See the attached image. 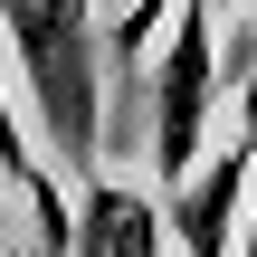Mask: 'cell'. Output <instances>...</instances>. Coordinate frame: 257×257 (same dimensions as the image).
<instances>
[{"label": "cell", "instance_id": "8992f818", "mask_svg": "<svg viewBox=\"0 0 257 257\" xmlns=\"http://www.w3.org/2000/svg\"><path fill=\"white\" fill-rule=\"evenodd\" d=\"M172 10H181V0H124V10H114V29H105L114 67H124V57H143V48H153V19H172Z\"/></svg>", "mask_w": 257, "mask_h": 257}, {"label": "cell", "instance_id": "277c9868", "mask_svg": "<svg viewBox=\"0 0 257 257\" xmlns=\"http://www.w3.org/2000/svg\"><path fill=\"white\" fill-rule=\"evenodd\" d=\"M0 181H10V200L29 210L38 257H76V210H67V181L48 172V153H38V134H29V105H19V76H10V67H0Z\"/></svg>", "mask_w": 257, "mask_h": 257}, {"label": "cell", "instance_id": "7a4b0ae2", "mask_svg": "<svg viewBox=\"0 0 257 257\" xmlns=\"http://www.w3.org/2000/svg\"><path fill=\"white\" fill-rule=\"evenodd\" d=\"M229 67H219V10L210 0H181L172 10V38L153 57V181L181 191L200 172V134H210V105H219Z\"/></svg>", "mask_w": 257, "mask_h": 257}, {"label": "cell", "instance_id": "6da1fadb", "mask_svg": "<svg viewBox=\"0 0 257 257\" xmlns=\"http://www.w3.org/2000/svg\"><path fill=\"white\" fill-rule=\"evenodd\" d=\"M0 38L19 67V105L29 134L48 153V172L95 181L105 153V38H95V0H0Z\"/></svg>", "mask_w": 257, "mask_h": 257}, {"label": "cell", "instance_id": "5b68a950", "mask_svg": "<svg viewBox=\"0 0 257 257\" xmlns=\"http://www.w3.org/2000/svg\"><path fill=\"white\" fill-rule=\"evenodd\" d=\"M76 257H172V229L153 210V191L134 181H76Z\"/></svg>", "mask_w": 257, "mask_h": 257}, {"label": "cell", "instance_id": "ba28073f", "mask_svg": "<svg viewBox=\"0 0 257 257\" xmlns=\"http://www.w3.org/2000/svg\"><path fill=\"white\" fill-rule=\"evenodd\" d=\"M238 257H257V191H248V219H238Z\"/></svg>", "mask_w": 257, "mask_h": 257}, {"label": "cell", "instance_id": "52a82bcc", "mask_svg": "<svg viewBox=\"0 0 257 257\" xmlns=\"http://www.w3.org/2000/svg\"><path fill=\"white\" fill-rule=\"evenodd\" d=\"M10 210H19V200H10V181H0V257H29V238L10 229Z\"/></svg>", "mask_w": 257, "mask_h": 257}, {"label": "cell", "instance_id": "3957f363", "mask_svg": "<svg viewBox=\"0 0 257 257\" xmlns=\"http://www.w3.org/2000/svg\"><path fill=\"white\" fill-rule=\"evenodd\" d=\"M248 191H257V67L238 76V134H229L181 191H162L172 248H181V257H229L238 219H248Z\"/></svg>", "mask_w": 257, "mask_h": 257}, {"label": "cell", "instance_id": "9c48e42d", "mask_svg": "<svg viewBox=\"0 0 257 257\" xmlns=\"http://www.w3.org/2000/svg\"><path fill=\"white\" fill-rule=\"evenodd\" d=\"M248 10H257V0H248Z\"/></svg>", "mask_w": 257, "mask_h": 257}]
</instances>
